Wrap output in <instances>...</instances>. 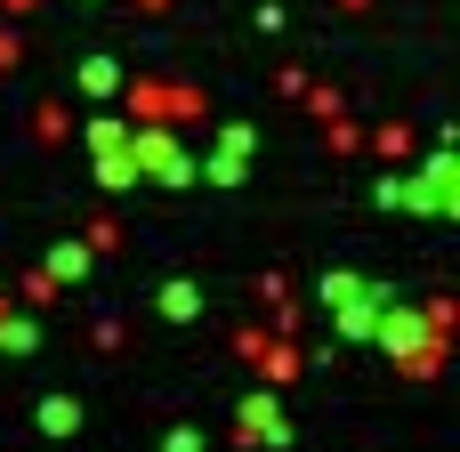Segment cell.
Wrapping results in <instances>:
<instances>
[{
    "instance_id": "3957f363",
    "label": "cell",
    "mask_w": 460,
    "mask_h": 452,
    "mask_svg": "<svg viewBox=\"0 0 460 452\" xmlns=\"http://www.w3.org/2000/svg\"><path fill=\"white\" fill-rule=\"evenodd\" d=\"M372 332L396 348V356H412V364H429V332H420V315L412 307H388V315H372Z\"/></svg>"
},
{
    "instance_id": "8fae6325",
    "label": "cell",
    "mask_w": 460,
    "mask_h": 452,
    "mask_svg": "<svg viewBox=\"0 0 460 452\" xmlns=\"http://www.w3.org/2000/svg\"><path fill=\"white\" fill-rule=\"evenodd\" d=\"M0 348H16V356H24V348H32V323H24V315H0Z\"/></svg>"
},
{
    "instance_id": "6da1fadb",
    "label": "cell",
    "mask_w": 460,
    "mask_h": 452,
    "mask_svg": "<svg viewBox=\"0 0 460 452\" xmlns=\"http://www.w3.org/2000/svg\"><path fill=\"white\" fill-rule=\"evenodd\" d=\"M129 170L146 186H194V154L162 129V121H129Z\"/></svg>"
},
{
    "instance_id": "5b68a950",
    "label": "cell",
    "mask_w": 460,
    "mask_h": 452,
    "mask_svg": "<svg viewBox=\"0 0 460 452\" xmlns=\"http://www.w3.org/2000/svg\"><path fill=\"white\" fill-rule=\"evenodd\" d=\"M40 275H49V283H81V275H89V243H57Z\"/></svg>"
},
{
    "instance_id": "8992f818",
    "label": "cell",
    "mask_w": 460,
    "mask_h": 452,
    "mask_svg": "<svg viewBox=\"0 0 460 452\" xmlns=\"http://www.w3.org/2000/svg\"><path fill=\"white\" fill-rule=\"evenodd\" d=\"M81 89L89 97H113L121 89V57H81Z\"/></svg>"
},
{
    "instance_id": "9c48e42d",
    "label": "cell",
    "mask_w": 460,
    "mask_h": 452,
    "mask_svg": "<svg viewBox=\"0 0 460 452\" xmlns=\"http://www.w3.org/2000/svg\"><path fill=\"white\" fill-rule=\"evenodd\" d=\"M243 437H267V445H283V412H275V404L259 396V404L243 412Z\"/></svg>"
},
{
    "instance_id": "7a4b0ae2",
    "label": "cell",
    "mask_w": 460,
    "mask_h": 452,
    "mask_svg": "<svg viewBox=\"0 0 460 452\" xmlns=\"http://www.w3.org/2000/svg\"><path fill=\"white\" fill-rule=\"evenodd\" d=\"M453 146H429L420 154V170H412V210L420 218H453Z\"/></svg>"
},
{
    "instance_id": "277c9868",
    "label": "cell",
    "mask_w": 460,
    "mask_h": 452,
    "mask_svg": "<svg viewBox=\"0 0 460 452\" xmlns=\"http://www.w3.org/2000/svg\"><path fill=\"white\" fill-rule=\"evenodd\" d=\"M162 113L186 121V113H202V97L194 89H137V121H162Z\"/></svg>"
},
{
    "instance_id": "ba28073f",
    "label": "cell",
    "mask_w": 460,
    "mask_h": 452,
    "mask_svg": "<svg viewBox=\"0 0 460 452\" xmlns=\"http://www.w3.org/2000/svg\"><path fill=\"white\" fill-rule=\"evenodd\" d=\"M162 315H170V323H194V315H202V291H194V283H162Z\"/></svg>"
},
{
    "instance_id": "52a82bcc",
    "label": "cell",
    "mask_w": 460,
    "mask_h": 452,
    "mask_svg": "<svg viewBox=\"0 0 460 452\" xmlns=\"http://www.w3.org/2000/svg\"><path fill=\"white\" fill-rule=\"evenodd\" d=\"M89 154H97V162H105V154H129V121H121V113L89 121Z\"/></svg>"
},
{
    "instance_id": "30bf717a",
    "label": "cell",
    "mask_w": 460,
    "mask_h": 452,
    "mask_svg": "<svg viewBox=\"0 0 460 452\" xmlns=\"http://www.w3.org/2000/svg\"><path fill=\"white\" fill-rule=\"evenodd\" d=\"M73 421H81V412H73V404H65V396H49V404H40V429H49V437H65V429H73Z\"/></svg>"
}]
</instances>
